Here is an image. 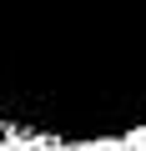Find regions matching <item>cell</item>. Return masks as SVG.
I'll return each instance as SVG.
<instances>
[{
    "instance_id": "6da1fadb",
    "label": "cell",
    "mask_w": 146,
    "mask_h": 151,
    "mask_svg": "<svg viewBox=\"0 0 146 151\" xmlns=\"http://www.w3.org/2000/svg\"><path fill=\"white\" fill-rule=\"evenodd\" d=\"M126 151H146V126H136V131L126 136Z\"/></svg>"
},
{
    "instance_id": "7a4b0ae2",
    "label": "cell",
    "mask_w": 146,
    "mask_h": 151,
    "mask_svg": "<svg viewBox=\"0 0 146 151\" xmlns=\"http://www.w3.org/2000/svg\"><path fill=\"white\" fill-rule=\"evenodd\" d=\"M81 151H126V141H86Z\"/></svg>"
}]
</instances>
